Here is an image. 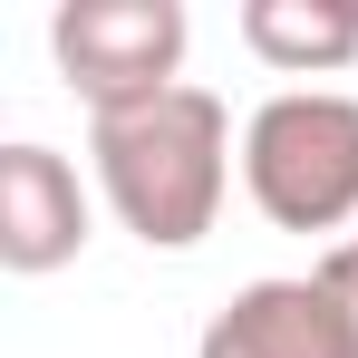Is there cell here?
I'll return each mask as SVG.
<instances>
[{
	"instance_id": "6da1fadb",
	"label": "cell",
	"mask_w": 358,
	"mask_h": 358,
	"mask_svg": "<svg viewBox=\"0 0 358 358\" xmlns=\"http://www.w3.org/2000/svg\"><path fill=\"white\" fill-rule=\"evenodd\" d=\"M87 155H97V194L117 203V223L145 252H194L223 213L233 117L213 87H165L155 107L87 117Z\"/></svg>"
},
{
	"instance_id": "7a4b0ae2",
	"label": "cell",
	"mask_w": 358,
	"mask_h": 358,
	"mask_svg": "<svg viewBox=\"0 0 358 358\" xmlns=\"http://www.w3.org/2000/svg\"><path fill=\"white\" fill-rule=\"evenodd\" d=\"M242 184L281 233L358 223V97H339V87L262 97L242 126Z\"/></svg>"
},
{
	"instance_id": "3957f363",
	"label": "cell",
	"mask_w": 358,
	"mask_h": 358,
	"mask_svg": "<svg viewBox=\"0 0 358 358\" xmlns=\"http://www.w3.org/2000/svg\"><path fill=\"white\" fill-rule=\"evenodd\" d=\"M184 0H68L49 20V49H59V78L78 87L87 117H126V107H155L165 87H184Z\"/></svg>"
},
{
	"instance_id": "277c9868",
	"label": "cell",
	"mask_w": 358,
	"mask_h": 358,
	"mask_svg": "<svg viewBox=\"0 0 358 358\" xmlns=\"http://www.w3.org/2000/svg\"><path fill=\"white\" fill-rule=\"evenodd\" d=\"M194 358H358V320L339 310V291H329L320 271L252 281V291H233L203 320Z\"/></svg>"
},
{
	"instance_id": "5b68a950",
	"label": "cell",
	"mask_w": 358,
	"mask_h": 358,
	"mask_svg": "<svg viewBox=\"0 0 358 358\" xmlns=\"http://www.w3.org/2000/svg\"><path fill=\"white\" fill-rule=\"evenodd\" d=\"M78 252H87V184H78V165L59 145H39V136L0 145V271L39 281V271H59Z\"/></svg>"
},
{
	"instance_id": "8992f818",
	"label": "cell",
	"mask_w": 358,
	"mask_h": 358,
	"mask_svg": "<svg viewBox=\"0 0 358 358\" xmlns=\"http://www.w3.org/2000/svg\"><path fill=\"white\" fill-rule=\"evenodd\" d=\"M242 49L281 78H329L358 59V10L349 0H242Z\"/></svg>"
},
{
	"instance_id": "52a82bcc",
	"label": "cell",
	"mask_w": 358,
	"mask_h": 358,
	"mask_svg": "<svg viewBox=\"0 0 358 358\" xmlns=\"http://www.w3.org/2000/svg\"><path fill=\"white\" fill-rule=\"evenodd\" d=\"M320 281L339 291V310L358 320V242H329V262H320Z\"/></svg>"
},
{
	"instance_id": "ba28073f",
	"label": "cell",
	"mask_w": 358,
	"mask_h": 358,
	"mask_svg": "<svg viewBox=\"0 0 358 358\" xmlns=\"http://www.w3.org/2000/svg\"><path fill=\"white\" fill-rule=\"evenodd\" d=\"M349 242H358V233H349Z\"/></svg>"
}]
</instances>
